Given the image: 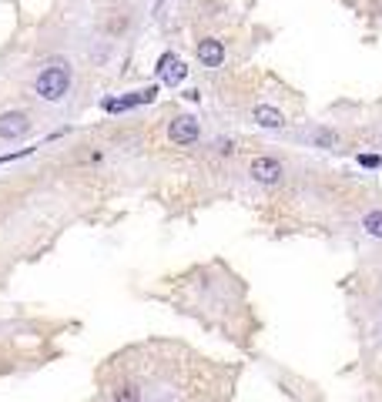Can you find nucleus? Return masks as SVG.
<instances>
[{
    "mask_svg": "<svg viewBox=\"0 0 382 402\" xmlns=\"http://www.w3.org/2000/svg\"><path fill=\"white\" fill-rule=\"evenodd\" d=\"M138 399H141V396H138L134 385H121V389L115 392V402H138Z\"/></svg>",
    "mask_w": 382,
    "mask_h": 402,
    "instance_id": "obj_11",
    "label": "nucleus"
},
{
    "mask_svg": "<svg viewBox=\"0 0 382 402\" xmlns=\"http://www.w3.org/2000/svg\"><path fill=\"white\" fill-rule=\"evenodd\" d=\"M249 174H251V181L272 188V185H279V181L285 178V165H282L279 158H272V154H258L249 165Z\"/></svg>",
    "mask_w": 382,
    "mask_h": 402,
    "instance_id": "obj_3",
    "label": "nucleus"
},
{
    "mask_svg": "<svg viewBox=\"0 0 382 402\" xmlns=\"http://www.w3.org/2000/svg\"><path fill=\"white\" fill-rule=\"evenodd\" d=\"M158 97V84H148V87H138L131 94H121V97H104L101 108L108 115H121V111H131V108H141V104H151Z\"/></svg>",
    "mask_w": 382,
    "mask_h": 402,
    "instance_id": "obj_2",
    "label": "nucleus"
},
{
    "mask_svg": "<svg viewBox=\"0 0 382 402\" xmlns=\"http://www.w3.org/2000/svg\"><path fill=\"white\" fill-rule=\"evenodd\" d=\"M31 117L24 115V111H3L0 115V137L3 141H20V137H27L31 134Z\"/></svg>",
    "mask_w": 382,
    "mask_h": 402,
    "instance_id": "obj_6",
    "label": "nucleus"
},
{
    "mask_svg": "<svg viewBox=\"0 0 382 402\" xmlns=\"http://www.w3.org/2000/svg\"><path fill=\"white\" fill-rule=\"evenodd\" d=\"M251 121H255L258 128H265V131H279V128H285V115H282L279 108H272V104H255Z\"/></svg>",
    "mask_w": 382,
    "mask_h": 402,
    "instance_id": "obj_8",
    "label": "nucleus"
},
{
    "mask_svg": "<svg viewBox=\"0 0 382 402\" xmlns=\"http://www.w3.org/2000/svg\"><path fill=\"white\" fill-rule=\"evenodd\" d=\"M161 3H165V0H158V10H161Z\"/></svg>",
    "mask_w": 382,
    "mask_h": 402,
    "instance_id": "obj_13",
    "label": "nucleus"
},
{
    "mask_svg": "<svg viewBox=\"0 0 382 402\" xmlns=\"http://www.w3.org/2000/svg\"><path fill=\"white\" fill-rule=\"evenodd\" d=\"M312 137H315L322 148H335V141H339V137H335V131H329V128H315V131H312Z\"/></svg>",
    "mask_w": 382,
    "mask_h": 402,
    "instance_id": "obj_10",
    "label": "nucleus"
},
{
    "mask_svg": "<svg viewBox=\"0 0 382 402\" xmlns=\"http://www.w3.org/2000/svg\"><path fill=\"white\" fill-rule=\"evenodd\" d=\"M194 54H198V60H201L205 67L215 71V67L225 64V44L218 37H205V40H198V51H194Z\"/></svg>",
    "mask_w": 382,
    "mask_h": 402,
    "instance_id": "obj_7",
    "label": "nucleus"
},
{
    "mask_svg": "<svg viewBox=\"0 0 382 402\" xmlns=\"http://www.w3.org/2000/svg\"><path fill=\"white\" fill-rule=\"evenodd\" d=\"M363 231L369 235V238H379V242H382V208L365 211V218H363Z\"/></svg>",
    "mask_w": 382,
    "mask_h": 402,
    "instance_id": "obj_9",
    "label": "nucleus"
},
{
    "mask_svg": "<svg viewBox=\"0 0 382 402\" xmlns=\"http://www.w3.org/2000/svg\"><path fill=\"white\" fill-rule=\"evenodd\" d=\"M201 137V124H198V117L194 115H178L172 117V124H168V141L178 144V148H188Z\"/></svg>",
    "mask_w": 382,
    "mask_h": 402,
    "instance_id": "obj_4",
    "label": "nucleus"
},
{
    "mask_svg": "<svg viewBox=\"0 0 382 402\" xmlns=\"http://www.w3.org/2000/svg\"><path fill=\"white\" fill-rule=\"evenodd\" d=\"M158 77H161V84H168V87H178V84H185V77H188V64L181 58H174L172 51L168 54H161L158 58Z\"/></svg>",
    "mask_w": 382,
    "mask_h": 402,
    "instance_id": "obj_5",
    "label": "nucleus"
},
{
    "mask_svg": "<svg viewBox=\"0 0 382 402\" xmlns=\"http://www.w3.org/2000/svg\"><path fill=\"white\" fill-rule=\"evenodd\" d=\"M71 84H74L71 64L64 58H51L38 71V77H34V94H38L40 101H47V104H58V101L67 97Z\"/></svg>",
    "mask_w": 382,
    "mask_h": 402,
    "instance_id": "obj_1",
    "label": "nucleus"
},
{
    "mask_svg": "<svg viewBox=\"0 0 382 402\" xmlns=\"http://www.w3.org/2000/svg\"><path fill=\"white\" fill-rule=\"evenodd\" d=\"M359 165H365V168H379L382 158H379V154H363V158H359Z\"/></svg>",
    "mask_w": 382,
    "mask_h": 402,
    "instance_id": "obj_12",
    "label": "nucleus"
}]
</instances>
